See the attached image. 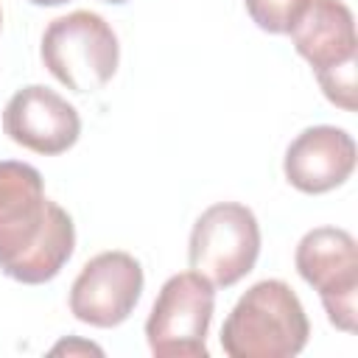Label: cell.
Instances as JSON below:
<instances>
[{
    "label": "cell",
    "mask_w": 358,
    "mask_h": 358,
    "mask_svg": "<svg viewBox=\"0 0 358 358\" xmlns=\"http://www.w3.org/2000/svg\"><path fill=\"white\" fill-rule=\"evenodd\" d=\"M76 249L70 213L45 196L42 173L0 159V271L25 285L50 282Z\"/></svg>",
    "instance_id": "cell-1"
},
{
    "label": "cell",
    "mask_w": 358,
    "mask_h": 358,
    "mask_svg": "<svg viewBox=\"0 0 358 358\" xmlns=\"http://www.w3.org/2000/svg\"><path fill=\"white\" fill-rule=\"evenodd\" d=\"M310 336L308 313L282 280H260L229 310L221 327V350L229 358H294Z\"/></svg>",
    "instance_id": "cell-2"
},
{
    "label": "cell",
    "mask_w": 358,
    "mask_h": 358,
    "mask_svg": "<svg viewBox=\"0 0 358 358\" xmlns=\"http://www.w3.org/2000/svg\"><path fill=\"white\" fill-rule=\"evenodd\" d=\"M39 56L62 87L84 95L112 81L120 62V45L101 14L78 8L48 22Z\"/></svg>",
    "instance_id": "cell-3"
},
{
    "label": "cell",
    "mask_w": 358,
    "mask_h": 358,
    "mask_svg": "<svg viewBox=\"0 0 358 358\" xmlns=\"http://www.w3.org/2000/svg\"><path fill=\"white\" fill-rule=\"evenodd\" d=\"M215 285L199 271L171 274L145 319V341L157 358H207Z\"/></svg>",
    "instance_id": "cell-4"
},
{
    "label": "cell",
    "mask_w": 358,
    "mask_h": 358,
    "mask_svg": "<svg viewBox=\"0 0 358 358\" xmlns=\"http://www.w3.org/2000/svg\"><path fill=\"white\" fill-rule=\"evenodd\" d=\"M260 224L246 204H210L193 224L187 241V263L215 288L241 282L257 263Z\"/></svg>",
    "instance_id": "cell-5"
},
{
    "label": "cell",
    "mask_w": 358,
    "mask_h": 358,
    "mask_svg": "<svg viewBox=\"0 0 358 358\" xmlns=\"http://www.w3.org/2000/svg\"><path fill=\"white\" fill-rule=\"evenodd\" d=\"M299 277L319 291L333 327L355 333L358 324V246L341 227H316L302 235L294 252Z\"/></svg>",
    "instance_id": "cell-6"
},
{
    "label": "cell",
    "mask_w": 358,
    "mask_h": 358,
    "mask_svg": "<svg viewBox=\"0 0 358 358\" xmlns=\"http://www.w3.org/2000/svg\"><path fill=\"white\" fill-rule=\"evenodd\" d=\"M143 266L134 255L109 249L90 257L70 285V313L92 327L123 324L143 294Z\"/></svg>",
    "instance_id": "cell-7"
},
{
    "label": "cell",
    "mask_w": 358,
    "mask_h": 358,
    "mask_svg": "<svg viewBox=\"0 0 358 358\" xmlns=\"http://www.w3.org/2000/svg\"><path fill=\"white\" fill-rule=\"evenodd\" d=\"M3 131L11 143L42 154L56 157L76 145L81 134L78 109L45 84H28L17 90L3 109Z\"/></svg>",
    "instance_id": "cell-8"
},
{
    "label": "cell",
    "mask_w": 358,
    "mask_h": 358,
    "mask_svg": "<svg viewBox=\"0 0 358 358\" xmlns=\"http://www.w3.org/2000/svg\"><path fill=\"white\" fill-rule=\"evenodd\" d=\"M355 171V140L338 126H308L285 148L282 173L299 193H327L341 187Z\"/></svg>",
    "instance_id": "cell-9"
},
{
    "label": "cell",
    "mask_w": 358,
    "mask_h": 358,
    "mask_svg": "<svg viewBox=\"0 0 358 358\" xmlns=\"http://www.w3.org/2000/svg\"><path fill=\"white\" fill-rule=\"evenodd\" d=\"M288 34L313 73L358 59L355 17L341 0H308Z\"/></svg>",
    "instance_id": "cell-10"
},
{
    "label": "cell",
    "mask_w": 358,
    "mask_h": 358,
    "mask_svg": "<svg viewBox=\"0 0 358 358\" xmlns=\"http://www.w3.org/2000/svg\"><path fill=\"white\" fill-rule=\"evenodd\" d=\"M252 22L266 34H288L308 0H243Z\"/></svg>",
    "instance_id": "cell-11"
},
{
    "label": "cell",
    "mask_w": 358,
    "mask_h": 358,
    "mask_svg": "<svg viewBox=\"0 0 358 358\" xmlns=\"http://www.w3.org/2000/svg\"><path fill=\"white\" fill-rule=\"evenodd\" d=\"M355 64H358V59H350V62H341L330 70L316 73V81H319L324 98L344 112H355V106H358V101H355Z\"/></svg>",
    "instance_id": "cell-12"
},
{
    "label": "cell",
    "mask_w": 358,
    "mask_h": 358,
    "mask_svg": "<svg viewBox=\"0 0 358 358\" xmlns=\"http://www.w3.org/2000/svg\"><path fill=\"white\" fill-rule=\"evenodd\" d=\"M50 352H95V355H101L103 350L101 347H95V344H90V341H78V338H70V341H62V344H56Z\"/></svg>",
    "instance_id": "cell-13"
},
{
    "label": "cell",
    "mask_w": 358,
    "mask_h": 358,
    "mask_svg": "<svg viewBox=\"0 0 358 358\" xmlns=\"http://www.w3.org/2000/svg\"><path fill=\"white\" fill-rule=\"evenodd\" d=\"M28 3H34V6H64V3H70V0H28Z\"/></svg>",
    "instance_id": "cell-14"
},
{
    "label": "cell",
    "mask_w": 358,
    "mask_h": 358,
    "mask_svg": "<svg viewBox=\"0 0 358 358\" xmlns=\"http://www.w3.org/2000/svg\"><path fill=\"white\" fill-rule=\"evenodd\" d=\"M101 3H112V6H123V3H129V0H101Z\"/></svg>",
    "instance_id": "cell-15"
},
{
    "label": "cell",
    "mask_w": 358,
    "mask_h": 358,
    "mask_svg": "<svg viewBox=\"0 0 358 358\" xmlns=\"http://www.w3.org/2000/svg\"><path fill=\"white\" fill-rule=\"evenodd\" d=\"M0 25H3V11H0Z\"/></svg>",
    "instance_id": "cell-16"
}]
</instances>
